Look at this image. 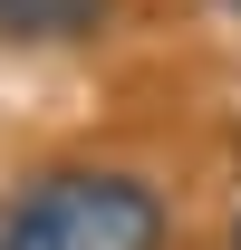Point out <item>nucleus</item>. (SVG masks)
Returning <instances> with one entry per match:
<instances>
[{
  "instance_id": "nucleus-1",
  "label": "nucleus",
  "mask_w": 241,
  "mask_h": 250,
  "mask_svg": "<svg viewBox=\"0 0 241 250\" xmlns=\"http://www.w3.org/2000/svg\"><path fill=\"white\" fill-rule=\"evenodd\" d=\"M0 250H174V192L135 164H39L0 192Z\"/></svg>"
},
{
  "instance_id": "nucleus-2",
  "label": "nucleus",
  "mask_w": 241,
  "mask_h": 250,
  "mask_svg": "<svg viewBox=\"0 0 241 250\" xmlns=\"http://www.w3.org/2000/svg\"><path fill=\"white\" fill-rule=\"evenodd\" d=\"M106 29H116V0H0L10 48H87Z\"/></svg>"
},
{
  "instance_id": "nucleus-3",
  "label": "nucleus",
  "mask_w": 241,
  "mask_h": 250,
  "mask_svg": "<svg viewBox=\"0 0 241 250\" xmlns=\"http://www.w3.org/2000/svg\"><path fill=\"white\" fill-rule=\"evenodd\" d=\"M222 250H241V212H232V221H222Z\"/></svg>"
},
{
  "instance_id": "nucleus-4",
  "label": "nucleus",
  "mask_w": 241,
  "mask_h": 250,
  "mask_svg": "<svg viewBox=\"0 0 241 250\" xmlns=\"http://www.w3.org/2000/svg\"><path fill=\"white\" fill-rule=\"evenodd\" d=\"M212 10H222V20H241V0H212Z\"/></svg>"
}]
</instances>
